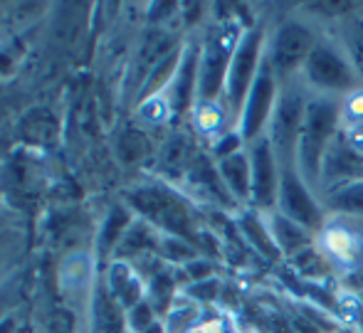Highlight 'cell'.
<instances>
[{
	"instance_id": "obj_16",
	"label": "cell",
	"mask_w": 363,
	"mask_h": 333,
	"mask_svg": "<svg viewBox=\"0 0 363 333\" xmlns=\"http://www.w3.org/2000/svg\"><path fill=\"white\" fill-rule=\"evenodd\" d=\"M336 43L349 55L351 64H354L356 74L361 77V84H363V20H361L359 10H354V13L341 18Z\"/></svg>"
},
{
	"instance_id": "obj_20",
	"label": "cell",
	"mask_w": 363,
	"mask_h": 333,
	"mask_svg": "<svg viewBox=\"0 0 363 333\" xmlns=\"http://www.w3.org/2000/svg\"><path fill=\"white\" fill-rule=\"evenodd\" d=\"M163 163L166 168L171 171H183V168H191L193 163V148H191V141L186 136H176L168 141L166 146V153H163Z\"/></svg>"
},
{
	"instance_id": "obj_4",
	"label": "cell",
	"mask_w": 363,
	"mask_h": 333,
	"mask_svg": "<svg viewBox=\"0 0 363 333\" xmlns=\"http://www.w3.org/2000/svg\"><path fill=\"white\" fill-rule=\"evenodd\" d=\"M316 43H319V35L309 23L299 18H284L282 23L274 25V30L267 35L264 60L272 67L279 84L301 74L306 57L316 47Z\"/></svg>"
},
{
	"instance_id": "obj_24",
	"label": "cell",
	"mask_w": 363,
	"mask_h": 333,
	"mask_svg": "<svg viewBox=\"0 0 363 333\" xmlns=\"http://www.w3.org/2000/svg\"><path fill=\"white\" fill-rule=\"evenodd\" d=\"M151 294H153V304L158 311H163L173 299V279L168 274H156L151 284Z\"/></svg>"
},
{
	"instance_id": "obj_3",
	"label": "cell",
	"mask_w": 363,
	"mask_h": 333,
	"mask_svg": "<svg viewBox=\"0 0 363 333\" xmlns=\"http://www.w3.org/2000/svg\"><path fill=\"white\" fill-rule=\"evenodd\" d=\"M309 94V86L301 81V77H294V79L279 84L277 104H274V111L269 116L264 136L272 143L282 168H296V146H299V133L301 124H304Z\"/></svg>"
},
{
	"instance_id": "obj_17",
	"label": "cell",
	"mask_w": 363,
	"mask_h": 333,
	"mask_svg": "<svg viewBox=\"0 0 363 333\" xmlns=\"http://www.w3.org/2000/svg\"><path fill=\"white\" fill-rule=\"evenodd\" d=\"M321 203L331 215H339L344 220H363V178L321 198Z\"/></svg>"
},
{
	"instance_id": "obj_10",
	"label": "cell",
	"mask_w": 363,
	"mask_h": 333,
	"mask_svg": "<svg viewBox=\"0 0 363 333\" xmlns=\"http://www.w3.org/2000/svg\"><path fill=\"white\" fill-rule=\"evenodd\" d=\"M136 210L153 220L156 225L166 227L171 235L186 242H196V230H193V220L188 213L186 203L178 196H173L166 188H141L131 196Z\"/></svg>"
},
{
	"instance_id": "obj_34",
	"label": "cell",
	"mask_w": 363,
	"mask_h": 333,
	"mask_svg": "<svg viewBox=\"0 0 363 333\" xmlns=\"http://www.w3.org/2000/svg\"><path fill=\"white\" fill-rule=\"evenodd\" d=\"M144 333H163V331H161V326H156V324H153L151 329H146Z\"/></svg>"
},
{
	"instance_id": "obj_1",
	"label": "cell",
	"mask_w": 363,
	"mask_h": 333,
	"mask_svg": "<svg viewBox=\"0 0 363 333\" xmlns=\"http://www.w3.org/2000/svg\"><path fill=\"white\" fill-rule=\"evenodd\" d=\"M344 101L341 96L329 94H309L306 101L304 124L296 146V171L309 183L311 191H319L321 161L329 151L331 141L341 131V116H344Z\"/></svg>"
},
{
	"instance_id": "obj_15",
	"label": "cell",
	"mask_w": 363,
	"mask_h": 333,
	"mask_svg": "<svg viewBox=\"0 0 363 333\" xmlns=\"http://www.w3.org/2000/svg\"><path fill=\"white\" fill-rule=\"evenodd\" d=\"M240 230H242L245 239H247L264 259L277 262V259L282 257V252H279V247H277V242H274L272 232H269V225L262 213H257L255 208L245 210V213L240 215Z\"/></svg>"
},
{
	"instance_id": "obj_26",
	"label": "cell",
	"mask_w": 363,
	"mask_h": 333,
	"mask_svg": "<svg viewBox=\"0 0 363 333\" xmlns=\"http://www.w3.org/2000/svg\"><path fill=\"white\" fill-rule=\"evenodd\" d=\"M166 252H168V257H173V259L196 257V249H193V244L186 242V239H171V242H166Z\"/></svg>"
},
{
	"instance_id": "obj_32",
	"label": "cell",
	"mask_w": 363,
	"mask_h": 333,
	"mask_svg": "<svg viewBox=\"0 0 363 333\" xmlns=\"http://www.w3.org/2000/svg\"><path fill=\"white\" fill-rule=\"evenodd\" d=\"M334 333H361V331L354 329V326H341V329H336Z\"/></svg>"
},
{
	"instance_id": "obj_11",
	"label": "cell",
	"mask_w": 363,
	"mask_h": 333,
	"mask_svg": "<svg viewBox=\"0 0 363 333\" xmlns=\"http://www.w3.org/2000/svg\"><path fill=\"white\" fill-rule=\"evenodd\" d=\"M363 178V153L356 151L349 141H346L344 131L331 141L329 151H326L324 161H321V178H319V191L316 196L326 198L334 191H341L349 183H356Z\"/></svg>"
},
{
	"instance_id": "obj_28",
	"label": "cell",
	"mask_w": 363,
	"mask_h": 333,
	"mask_svg": "<svg viewBox=\"0 0 363 333\" xmlns=\"http://www.w3.org/2000/svg\"><path fill=\"white\" fill-rule=\"evenodd\" d=\"M191 294L196 299H203V301H213L218 294V281L216 279H206V281H196L191 286Z\"/></svg>"
},
{
	"instance_id": "obj_5",
	"label": "cell",
	"mask_w": 363,
	"mask_h": 333,
	"mask_svg": "<svg viewBox=\"0 0 363 333\" xmlns=\"http://www.w3.org/2000/svg\"><path fill=\"white\" fill-rule=\"evenodd\" d=\"M264 50H267V30L259 23L247 25L233 55L228 79H225V104L238 121L240 114H242L245 99H247L250 89L257 79L259 67H262Z\"/></svg>"
},
{
	"instance_id": "obj_18",
	"label": "cell",
	"mask_w": 363,
	"mask_h": 333,
	"mask_svg": "<svg viewBox=\"0 0 363 333\" xmlns=\"http://www.w3.org/2000/svg\"><path fill=\"white\" fill-rule=\"evenodd\" d=\"M111 291H114V296L121 301L124 306H136L141 304L139 296H141V286L139 281H136V276L131 274V269L126 264H114L111 266Z\"/></svg>"
},
{
	"instance_id": "obj_7",
	"label": "cell",
	"mask_w": 363,
	"mask_h": 333,
	"mask_svg": "<svg viewBox=\"0 0 363 333\" xmlns=\"http://www.w3.org/2000/svg\"><path fill=\"white\" fill-rule=\"evenodd\" d=\"M279 215L289 218L291 222L301 225L311 235H321L326 227V210L321 198L309 188V183L299 176L296 168H282V181H279V198H277Z\"/></svg>"
},
{
	"instance_id": "obj_2",
	"label": "cell",
	"mask_w": 363,
	"mask_h": 333,
	"mask_svg": "<svg viewBox=\"0 0 363 333\" xmlns=\"http://www.w3.org/2000/svg\"><path fill=\"white\" fill-rule=\"evenodd\" d=\"M299 77L314 94L341 96V99L359 94L363 86L349 55L344 52V47L336 40L329 38H319L316 47L306 57L304 69H301Z\"/></svg>"
},
{
	"instance_id": "obj_19",
	"label": "cell",
	"mask_w": 363,
	"mask_h": 333,
	"mask_svg": "<svg viewBox=\"0 0 363 333\" xmlns=\"http://www.w3.org/2000/svg\"><path fill=\"white\" fill-rule=\"evenodd\" d=\"M181 57H183V52L176 47L171 55H166V57H163L161 62L153 64V72H151V74H148V81H146V86H144V91H141V94L148 96V94H153V91H156V89H161V86L166 84V81L173 77V72H176V67L181 64Z\"/></svg>"
},
{
	"instance_id": "obj_6",
	"label": "cell",
	"mask_w": 363,
	"mask_h": 333,
	"mask_svg": "<svg viewBox=\"0 0 363 333\" xmlns=\"http://www.w3.org/2000/svg\"><path fill=\"white\" fill-rule=\"evenodd\" d=\"M242 33L245 28H240V23H223L208 35L201 50V69H198V96L206 106L216 104L225 94L228 69Z\"/></svg>"
},
{
	"instance_id": "obj_30",
	"label": "cell",
	"mask_w": 363,
	"mask_h": 333,
	"mask_svg": "<svg viewBox=\"0 0 363 333\" xmlns=\"http://www.w3.org/2000/svg\"><path fill=\"white\" fill-rule=\"evenodd\" d=\"M211 269H213V266L208 262H191V264H188V271H191L198 281H203V276L211 274Z\"/></svg>"
},
{
	"instance_id": "obj_9",
	"label": "cell",
	"mask_w": 363,
	"mask_h": 333,
	"mask_svg": "<svg viewBox=\"0 0 363 333\" xmlns=\"http://www.w3.org/2000/svg\"><path fill=\"white\" fill-rule=\"evenodd\" d=\"M277 96H279V79L274 77L267 60H262L257 79H255L252 89H250L247 99H245L242 114H240L238 121V131L242 136L245 146L267 133V124L274 111V104H277Z\"/></svg>"
},
{
	"instance_id": "obj_14",
	"label": "cell",
	"mask_w": 363,
	"mask_h": 333,
	"mask_svg": "<svg viewBox=\"0 0 363 333\" xmlns=\"http://www.w3.org/2000/svg\"><path fill=\"white\" fill-rule=\"evenodd\" d=\"M218 173L223 178L225 188L238 203L250 205V158H247V146L242 151L233 153V156H225L218 161Z\"/></svg>"
},
{
	"instance_id": "obj_33",
	"label": "cell",
	"mask_w": 363,
	"mask_h": 333,
	"mask_svg": "<svg viewBox=\"0 0 363 333\" xmlns=\"http://www.w3.org/2000/svg\"><path fill=\"white\" fill-rule=\"evenodd\" d=\"M356 319H359V329H361V333H363V304L359 306V314H356Z\"/></svg>"
},
{
	"instance_id": "obj_13",
	"label": "cell",
	"mask_w": 363,
	"mask_h": 333,
	"mask_svg": "<svg viewBox=\"0 0 363 333\" xmlns=\"http://www.w3.org/2000/svg\"><path fill=\"white\" fill-rule=\"evenodd\" d=\"M198 69H201V50L188 47L178 64L176 81H173V109L178 114L191 109L193 94L198 91Z\"/></svg>"
},
{
	"instance_id": "obj_25",
	"label": "cell",
	"mask_w": 363,
	"mask_h": 333,
	"mask_svg": "<svg viewBox=\"0 0 363 333\" xmlns=\"http://www.w3.org/2000/svg\"><path fill=\"white\" fill-rule=\"evenodd\" d=\"M129 225V215H126V210L124 208H116L114 213L109 215V220H106V227H104V247H109L111 242H114L116 237H119V232L121 230Z\"/></svg>"
},
{
	"instance_id": "obj_31",
	"label": "cell",
	"mask_w": 363,
	"mask_h": 333,
	"mask_svg": "<svg viewBox=\"0 0 363 333\" xmlns=\"http://www.w3.org/2000/svg\"><path fill=\"white\" fill-rule=\"evenodd\" d=\"M0 333H13V321L10 319L0 321Z\"/></svg>"
},
{
	"instance_id": "obj_29",
	"label": "cell",
	"mask_w": 363,
	"mask_h": 333,
	"mask_svg": "<svg viewBox=\"0 0 363 333\" xmlns=\"http://www.w3.org/2000/svg\"><path fill=\"white\" fill-rule=\"evenodd\" d=\"M346 281H349L351 289H356L361 294V291H363V262L354 264V269H351V274L346 276Z\"/></svg>"
},
{
	"instance_id": "obj_23",
	"label": "cell",
	"mask_w": 363,
	"mask_h": 333,
	"mask_svg": "<svg viewBox=\"0 0 363 333\" xmlns=\"http://www.w3.org/2000/svg\"><path fill=\"white\" fill-rule=\"evenodd\" d=\"M148 153V141L144 133L139 131H126L119 141V156L124 158L126 163H139Z\"/></svg>"
},
{
	"instance_id": "obj_22",
	"label": "cell",
	"mask_w": 363,
	"mask_h": 333,
	"mask_svg": "<svg viewBox=\"0 0 363 333\" xmlns=\"http://www.w3.org/2000/svg\"><path fill=\"white\" fill-rule=\"evenodd\" d=\"M30 124H23V136L30 138L35 143H48L50 138L55 136V119L50 116L48 111H38V114L30 116Z\"/></svg>"
},
{
	"instance_id": "obj_27",
	"label": "cell",
	"mask_w": 363,
	"mask_h": 333,
	"mask_svg": "<svg viewBox=\"0 0 363 333\" xmlns=\"http://www.w3.org/2000/svg\"><path fill=\"white\" fill-rule=\"evenodd\" d=\"M131 324H134V329L139 331H146L153 326V311L148 304H136L134 306V314H131Z\"/></svg>"
},
{
	"instance_id": "obj_12",
	"label": "cell",
	"mask_w": 363,
	"mask_h": 333,
	"mask_svg": "<svg viewBox=\"0 0 363 333\" xmlns=\"http://www.w3.org/2000/svg\"><path fill=\"white\" fill-rule=\"evenodd\" d=\"M264 220H267L269 232H272V237H274V242H277L282 257H299V254L306 252V249L311 247V242H314V235H311L309 230H304L301 225L291 222L289 218L279 215L277 210H272V213L264 215Z\"/></svg>"
},
{
	"instance_id": "obj_8",
	"label": "cell",
	"mask_w": 363,
	"mask_h": 333,
	"mask_svg": "<svg viewBox=\"0 0 363 333\" xmlns=\"http://www.w3.org/2000/svg\"><path fill=\"white\" fill-rule=\"evenodd\" d=\"M247 158H250V188H252V193H250V208L267 215L277 208L282 166H279L277 153H274L267 136H259L252 143H247Z\"/></svg>"
},
{
	"instance_id": "obj_21",
	"label": "cell",
	"mask_w": 363,
	"mask_h": 333,
	"mask_svg": "<svg viewBox=\"0 0 363 333\" xmlns=\"http://www.w3.org/2000/svg\"><path fill=\"white\" fill-rule=\"evenodd\" d=\"M94 311H96V324L104 333H119L121 331V314L114 304H111L109 296L101 291L96 296V304H94Z\"/></svg>"
},
{
	"instance_id": "obj_35",
	"label": "cell",
	"mask_w": 363,
	"mask_h": 333,
	"mask_svg": "<svg viewBox=\"0 0 363 333\" xmlns=\"http://www.w3.org/2000/svg\"><path fill=\"white\" fill-rule=\"evenodd\" d=\"M359 15H361V20H363V5H361V8H359Z\"/></svg>"
}]
</instances>
